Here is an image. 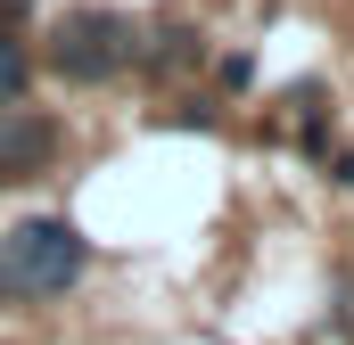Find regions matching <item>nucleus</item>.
I'll return each instance as SVG.
<instances>
[{
  "mask_svg": "<svg viewBox=\"0 0 354 345\" xmlns=\"http://www.w3.org/2000/svg\"><path fill=\"white\" fill-rule=\"evenodd\" d=\"M50 58H58L66 83H107V75H124V66H132V17H115V8H66Z\"/></svg>",
  "mask_w": 354,
  "mask_h": 345,
  "instance_id": "f03ea898",
  "label": "nucleus"
},
{
  "mask_svg": "<svg viewBox=\"0 0 354 345\" xmlns=\"http://www.w3.org/2000/svg\"><path fill=\"white\" fill-rule=\"evenodd\" d=\"M50 148H58V132H50L41 115H8V107H0V172H41Z\"/></svg>",
  "mask_w": 354,
  "mask_h": 345,
  "instance_id": "7ed1b4c3",
  "label": "nucleus"
},
{
  "mask_svg": "<svg viewBox=\"0 0 354 345\" xmlns=\"http://www.w3.org/2000/svg\"><path fill=\"white\" fill-rule=\"evenodd\" d=\"M0 271H8L17 288H33V296H58V288L83 271V230H75L66 214H33V222H17V230H8Z\"/></svg>",
  "mask_w": 354,
  "mask_h": 345,
  "instance_id": "f257e3e1",
  "label": "nucleus"
},
{
  "mask_svg": "<svg viewBox=\"0 0 354 345\" xmlns=\"http://www.w3.org/2000/svg\"><path fill=\"white\" fill-rule=\"evenodd\" d=\"M17 99H25V50L0 33V107H17Z\"/></svg>",
  "mask_w": 354,
  "mask_h": 345,
  "instance_id": "20e7f679",
  "label": "nucleus"
}]
</instances>
